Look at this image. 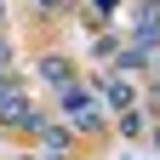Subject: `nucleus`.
I'll return each mask as SVG.
<instances>
[{
	"mask_svg": "<svg viewBox=\"0 0 160 160\" xmlns=\"http://www.w3.org/2000/svg\"><path fill=\"white\" fill-rule=\"evenodd\" d=\"M40 74H46V80H57V86H63V80H69V63H63V57H46V63H40Z\"/></svg>",
	"mask_w": 160,
	"mask_h": 160,
	"instance_id": "2",
	"label": "nucleus"
},
{
	"mask_svg": "<svg viewBox=\"0 0 160 160\" xmlns=\"http://www.w3.org/2000/svg\"><path fill=\"white\" fill-rule=\"evenodd\" d=\"M137 46H160V6H143V23H137Z\"/></svg>",
	"mask_w": 160,
	"mask_h": 160,
	"instance_id": "1",
	"label": "nucleus"
}]
</instances>
